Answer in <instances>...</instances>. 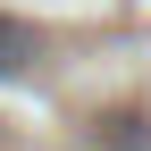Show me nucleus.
Returning <instances> with one entry per match:
<instances>
[{"label": "nucleus", "mask_w": 151, "mask_h": 151, "mask_svg": "<svg viewBox=\"0 0 151 151\" xmlns=\"http://www.w3.org/2000/svg\"><path fill=\"white\" fill-rule=\"evenodd\" d=\"M92 143H109V151H151V118H134V109L92 118Z\"/></svg>", "instance_id": "f257e3e1"}, {"label": "nucleus", "mask_w": 151, "mask_h": 151, "mask_svg": "<svg viewBox=\"0 0 151 151\" xmlns=\"http://www.w3.org/2000/svg\"><path fill=\"white\" fill-rule=\"evenodd\" d=\"M34 59V25H17V17H0V76H17Z\"/></svg>", "instance_id": "f03ea898"}]
</instances>
